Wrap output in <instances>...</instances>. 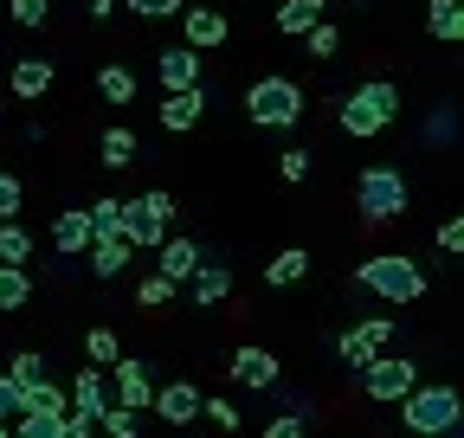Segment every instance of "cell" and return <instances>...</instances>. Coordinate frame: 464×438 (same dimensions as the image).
<instances>
[{
    "label": "cell",
    "mask_w": 464,
    "mask_h": 438,
    "mask_svg": "<svg viewBox=\"0 0 464 438\" xmlns=\"http://www.w3.org/2000/svg\"><path fill=\"white\" fill-rule=\"evenodd\" d=\"M97 90H103L110 103H130V97H136V71H130V65H116V59H110V65L97 71Z\"/></svg>",
    "instance_id": "27"
},
{
    "label": "cell",
    "mask_w": 464,
    "mask_h": 438,
    "mask_svg": "<svg viewBox=\"0 0 464 438\" xmlns=\"http://www.w3.org/2000/svg\"><path fill=\"white\" fill-rule=\"evenodd\" d=\"M323 14H329V0H284V7H277V33L304 39L310 26H323Z\"/></svg>",
    "instance_id": "21"
},
{
    "label": "cell",
    "mask_w": 464,
    "mask_h": 438,
    "mask_svg": "<svg viewBox=\"0 0 464 438\" xmlns=\"http://www.w3.org/2000/svg\"><path fill=\"white\" fill-rule=\"evenodd\" d=\"M393 117H400V84H393V78H368V84H355V90L342 97V110H335L342 136H381Z\"/></svg>",
    "instance_id": "2"
},
{
    "label": "cell",
    "mask_w": 464,
    "mask_h": 438,
    "mask_svg": "<svg viewBox=\"0 0 464 438\" xmlns=\"http://www.w3.org/2000/svg\"><path fill=\"white\" fill-rule=\"evenodd\" d=\"M451 129H458V117H451V103L432 117V129H426V142H451Z\"/></svg>",
    "instance_id": "43"
},
{
    "label": "cell",
    "mask_w": 464,
    "mask_h": 438,
    "mask_svg": "<svg viewBox=\"0 0 464 438\" xmlns=\"http://www.w3.org/2000/svg\"><path fill=\"white\" fill-rule=\"evenodd\" d=\"M84 213H91V239H116V226H123V200H97Z\"/></svg>",
    "instance_id": "30"
},
{
    "label": "cell",
    "mask_w": 464,
    "mask_h": 438,
    "mask_svg": "<svg viewBox=\"0 0 464 438\" xmlns=\"http://www.w3.org/2000/svg\"><path fill=\"white\" fill-rule=\"evenodd\" d=\"M130 14H142V20H181V7L188 0H123Z\"/></svg>",
    "instance_id": "34"
},
{
    "label": "cell",
    "mask_w": 464,
    "mask_h": 438,
    "mask_svg": "<svg viewBox=\"0 0 464 438\" xmlns=\"http://www.w3.org/2000/svg\"><path fill=\"white\" fill-rule=\"evenodd\" d=\"M7 380H20V387H39V380H45V355L20 348V355H14V367H7Z\"/></svg>",
    "instance_id": "32"
},
{
    "label": "cell",
    "mask_w": 464,
    "mask_h": 438,
    "mask_svg": "<svg viewBox=\"0 0 464 438\" xmlns=\"http://www.w3.org/2000/svg\"><path fill=\"white\" fill-rule=\"evenodd\" d=\"M188 290H194V303H207V309H213V303H226V297H232V271H226V264H200L194 278H188Z\"/></svg>",
    "instance_id": "22"
},
{
    "label": "cell",
    "mask_w": 464,
    "mask_h": 438,
    "mask_svg": "<svg viewBox=\"0 0 464 438\" xmlns=\"http://www.w3.org/2000/svg\"><path fill=\"white\" fill-rule=\"evenodd\" d=\"M174 290H181V284H168L161 271H155V278H142V303H149V309H161V303H168Z\"/></svg>",
    "instance_id": "41"
},
{
    "label": "cell",
    "mask_w": 464,
    "mask_h": 438,
    "mask_svg": "<svg viewBox=\"0 0 464 438\" xmlns=\"http://www.w3.org/2000/svg\"><path fill=\"white\" fill-rule=\"evenodd\" d=\"M26 297H33V278L20 264H0V309H20Z\"/></svg>",
    "instance_id": "29"
},
{
    "label": "cell",
    "mask_w": 464,
    "mask_h": 438,
    "mask_svg": "<svg viewBox=\"0 0 464 438\" xmlns=\"http://www.w3.org/2000/svg\"><path fill=\"white\" fill-rule=\"evenodd\" d=\"M355 284L374 290V297H387V303H420L426 297V271L406 258V252H381V258H368L355 271Z\"/></svg>",
    "instance_id": "3"
},
{
    "label": "cell",
    "mask_w": 464,
    "mask_h": 438,
    "mask_svg": "<svg viewBox=\"0 0 464 438\" xmlns=\"http://www.w3.org/2000/svg\"><path fill=\"white\" fill-rule=\"evenodd\" d=\"M20 200H26V187H20L14 175H0V219H14V213H20Z\"/></svg>",
    "instance_id": "42"
},
{
    "label": "cell",
    "mask_w": 464,
    "mask_h": 438,
    "mask_svg": "<svg viewBox=\"0 0 464 438\" xmlns=\"http://www.w3.org/2000/svg\"><path fill=\"white\" fill-rule=\"evenodd\" d=\"M200 419H213L219 432L239 438V406H232V400H200Z\"/></svg>",
    "instance_id": "35"
},
{
    "label": "cell",
    "mask_w": 464,
    "mask_h": 438,
    "mask_svg": "<svg viewBox=\"0 0 464 438\" xmlns=\"http://www.w3.org/2000/svg\"><path fill=\"white\" fill-rule=\"evenodd\" d=\"M52 245H58V258H84L91 252V213L84 206H65L52 219Z\"/></svg>",
    "instance_id": "13"
},
{
    "label": "cell",
    "mask_w": 464,
    "mask_h": 438,
    "mask_svg": "<svg viewBox=\"0 0 464 438\" xmlns=\"http://www.w3.org/2000/svg\"><path fill=\"white\" fill-rule=\"evenodd\" d=\"M387 342H393V322L387 316H368V322H355V328H342L335 336V355H342V367H368L374 355H387Z\"/></svg>",
    "instance_id": "8"
},
{
    "label": "cell",
    "mask_w": 464,
    "mask_h": 438,
    "mask_svg": "<svg viewBox=\"0 0 464 438\" xmlns=\"http://www.w3.org/2000/svg\"><path fill=\"white\" fill-rule=\"evenodd\" d=\"M200 264H207V258H200L194 239H161V278H168V284H188Z\"/></svg>",
    "instance_id": "18"
},
{
    "label": "cell",
    "mask_w": 464,
    "mask_h": 438,
    "mask_svg": "<svg viewBox=\"0 0 464 438\" xmlns=\"http://www.w3.org/2000/svg\"><path fill=\"white\" fill-rule=\"evenodd\" d=\"M58 438H91V419H65V432Z\"/></svg>",
    "instance_id": "44"
},
{
    "label": "cell",
    "mask_w": 464,
    "mask_h": 438,
    "mask_svg": "<svg viewBox=\"0 0 464 438\" xmlns=\"http://www.w3.org/2000/svg\"><path fill=\"white\" fill-rule=\"evenodd\" d=\"M400 419H406L413 438H451L458 419H464V394L445 387V380H426V387H413L400 400Z\"/></svg>",
    "instance_id": "1"
},
{
    "label": "cell",
    "mask_w": 464,
    "mask_h": 438,
    "mask_svg": "<svg viewBox=\"0 0 464 438\" xmlns=\"http://www.w3.org/2000/svg\"><path fill=\"white\" fill-rule=\"evenodd\" d=\"M304 39H310V59H335V52H342V33H335L329 20H323V26H310Z\"/></svg>",
    "instance_id": "36"
},
{
    "label": "cell",
    "mask_w": 464,
    "mask_h": 438,
    "mask_svg": "<svg viewBox=\"0 0 464 438\" xmlns=\"http://www.w3.org/2000/svg\"><path fill=\"white\" fill-rule=\"evenodd\" d=\"M26 413V387H20V380H7V374H0V425H14Z\"/></svg>",
    "instance_id": "33"
},
{
    "label": "cell",
    "mask_w": 464,
    "mask_h": 438,
    "mask_svg": "<svg viewBox=\"0 0 464 438\" xmlns=\"http://www.w3.org/2000/svg\"><path fill=\"white\" fill-rule=\"evenodd\" d=\"M310 425H304V413H277L271 425H265V438H304Z\"/></svg>",
    "instance_id": "39"
},
{
    "label": "cell",
    "mask_w": 464,
    "mask_h": 438,
    "mask_svg": "<svg viewBox=\"0 0 464 438\" xmlns=\"http://www.w3.org/2000/svg\"><path fill=\"white\" fill-rule=\"evenodd\" d=\"M155 71H161V97H168V90H200V52L168 45L161 59H155Z\"/></svg>",
    "instance_id": "12"
},
{
    "label": "cell",
    "mask_w": 464,
    "mask_h": 438,
    "mask_svg": "<svg viewBox=\"0 0 464 438\" xmlns=\"http://www.w3.org/2000/svg\"><path fill=\"white\" fill-rule=\"evenodd\" d=\"M246 117L258 129H297L304 123V84L297 78H258L246 90Z\"/></svg>",
    "instance_id": "4"
},
{
    "label": "cell",
    "mask_w": 464,
    "mask_h": 438,
    "mask_svg": "<svg viewBox=\"0 0 464 438\" xmlns=\"http://www.w3.org/2000/svg\"><path fill=\"white\" fill-rule=\"evenodd\" d=\"M0 438H7V425H0Z\"/></svg>",
    "instance_id": "46"
},
{
    "label": "cell",
    "mask_w": 464,
    "mask_h": 438,
    "mask_svg": "<svg viewBox=\"0 0 464 438\" xmlns=\"http://www.w3.org/2000/svg\"><path fill=\"white\" fill-rule=\"evenodd\" d=\"M26 258H33V233L20 226V219H0V264H20L26 271Z\"/></svg>",
    "instance_id": "25"
},
{
    "label": "cell",
    "mask_w": 464,
    "mask_h": 438,
    "mask_svg": "<svg viewBox=\"0 0 464 438\" xmlns=\"http://www.w3.org/2000/svg\"><path fill=\"white\" fill-rule=\"evenodd\" d=\"M200 400H207V394L194 387V380H168V387H155L149 406L161 413V425H194V419H200Z\"/></svg>",
    "instance_id": "10"
},
{
    "label": "cell",
    "mask_w": 464,
    "mask_h": 438,
    "mask_svg": "<svg viewBox=\"0 0 464 438\" xmlns=\"http://www.w3.org/2000/svg\"><path fill=\"white\" fill-rule=\"evenodd\" d=\"M52 78H58V65H52V59H39V52H26V59L7 71V90L33 103V97H45V90H52Z\"/></svg>",
    "instance_id": "14"
},
{
    "label": "cell",
    "mask_w": 464,
    "mask_h": 438,
    "mask_svg": "<svg viewBox=\"0 0 464 438\" xmlns=\"http://www.w3.org/2000/svg\"><path fill=\"white\" fill-rule=\"evenodd\" d=\"M136 129H123V123H110L103 129V142H97V155H103V168H130V161H136Z\"/></svg>",
    "instance_id": "24"
},
{
    "label": "cell",
    "mask_w": 464,
    "mask_h": 438,
    "mask_svg": "<svg viewBox=\"0 0 464 438\" xmlns=\"http://www.w3.org/2000/svg\"><path fill=\"white\" fill-rule=\"evenodd\" d=\"M413 387H420V361H406V355H374L362 367V394L381 400V406H400Z\"/></svg>",
    "instance_id": "7"
},
{
    "label": "cell",
    "mask_w": 464,
    "mask_h": 438,
    "mask_svg": "<svg viewBox=\"0 0 464 438\" xmlns=\"http://www.w3.org/2000/svg\"><path fill=\"white\" fill-rule=\"evenodd\" d=\"M181 33H188V39H181L188 52H219L226 33H232V20H226L219 7H181Z\"/></svg>",
    "instance_id": "9"
},
{
    "label": "cell",
    "mask_w": 464,
    "mask_h": 438,
    "mask_svg": "<svg viewBox=\"0 0 464 438\" xmlns=\"http://www.w3.org/2000/svg\"><path fill=\"white\" fill-rule=\"evenodd\" d=\"M84 258H91V271H97L103 284L130 271V245H123V239H91V252H84Z\"/></svg>",
    "instance_id": "23"
},
{
    "label": "cell",
    "mask_w": 464,
    "mask_h": 438,
    "mask_svg": "<svg viewBox=\"0 0 464 438\" xmlns=\"http://www.w3.org/2000/svg\"><path fill=\"white\" fill-rule=\"evenodd\" d=\"M110 380H116V406H130V413H142L149 400H155V374H149V361H116L110 367Z\"/></svg>",
    "instance_id": "11"
},
{
    "label": "cell",
    "mask_w": 464,
    "mask_h": 438,
    "mask_svg": "<svg viewBox=\"0 0 464 438\" xmlns=\"http://www.w3.org/2000/svg\"><path fill=\"white\" fill-rule=\"evenodd\" d=\"M84 355H91V367H116V361H123L116 328H91V336H84Z\"/></svg>",
    "instance_id": "28"
},
{
    "label": "cell",
    "mask_w": 464,
    "mask_h": 438,
    "mask_svg": "<svg viewBox=\"0 0 464 438\" xmlns=\"http://www.w3.org/2000/svg\"><path fill=\"white\" fill-rule=\"evenodd\" d=\"M426 33L445 45H464V0H426Z\"/></svg>",
    "instance_id": "19"
},
{
    "label": "cell",
    "mask_w": 464,
    "mask_h": 438,
    "mask_svg": "<svg viewBox=\"0 0 464 438\" xmlns=\"http://www.w3.org/2000/svg\"><path fill=\"white\" fill-rule=\"evenodd\" d=\"M84 14L91 20H110V0H84Z\"/></svg>",
    "instance_id": "45"
},
{
    "label": "cell",
    "mask_w": 464,
    "mask_h": 438,
    "mask_svg": "<svg viewBox=\"0 0 464 438\" xmlns=\"http://www.w3.org/2000/svg\"><path fill=\"white\" fill-rule=\"evenodd\" d=\"M110 438H142V413H130V406H103V419H97Z\"/></svg>",
    "instance_id": "31"
},
{
    "label": "cell",
    "mask_w": 464,
    "mask_h": 438,
    "mask_svg": "<svg viewBox=\"0 0 464 438\" xmlns=\"http://www.w3.org/2000/svg\"><path fill=\"white\" fill-rule=\"evenodd\" d=\"M355 200H362V219H368V226H387V219H400V213H406L413 187H406V175L393 168V161H381V168H362Z\"/></svg>",
    "instance_id": "5"
},
{
    "label": "cell",
    "mask_w": 464,
    "mask_h": 438,
    "mask_svg": "<svg viewBox=\"0 0 464 438\" xmlns=\"http://www.w3.org/2000/svg\"><path fill=\"white\" fill-rule=\"evenodd\" d=\"M439 252H451V258L464 252V213H451L445 226H439Z\"/></svg>",
    "instance_id": "40"
},
{
    "label": "cell",
    "mask_w": 464,
    "mask_h": 438,
    "mask_svg": "<svg viewBox=\"0 0 464 438\" xmlns=\"http://www.w3.org/2000/svg\"><path fill=\"white\" fill-rule=\"evenodd\" d=\"M26 413H52V419H65V413H72V394H65V387H52V380H39V387H26Z\"/></svg>",
    "instance_id": "26"
},
{
    "label": "cell",
    "mask_w": 464,
    "mask_h": 438,
    "mask_svg": "<svg viewBox=\"0 0 464 438\" xmlns=\"http://www.w3.org/2000/svg\"><path fill=\"white\" fill-rule=\"evenodd\" d=\"M200 110H207V90H168L161 97V129L168 136H188L200 123Z\"/></svg>",
    "instance_id": "15"
},
{
    "label": "cell",
    "mask_w": 464,
    "mask_h": 438,
    "mask_svg": "<svg viewBox=\"0 0 464 438\" xmlns=\"http://www.w3.org/2000/svg\"><path fill=\"white\" fill-rule=\"evenodd\" d=\"M168 226H174V200L155 187V194L123 200V226H116V239L136 252V245H161V233H168Z\"/></svg>",
    "instance_id": "6"
},
{
    "label": "cell",
    "mask_w": 464,
    "mask_h": 438,
    "mask_svg": "<svg viewBox=\"0 0 464 438\" xmlns=\"http://www.w3.org/2000/svg\"><path fill=\"white\" fill-rule=\"evenodd\" d=\"M304 278H310V252H304V245H284V252L265 264V284H271V290H284V284H304Z\"/></svg>",
    "instance_id": "20"
},
{
    "label": "cell",
    "mask_w": 464,
    "mask_h": 438,
    "mask_svg": "<svg viewBox=\"0 0 464 438\" xmlns=\"http://www.w3.org/2000/svg\"><path fill=\"white\" fill-rule=\"evenodd\" d=\"M232 380H246V387H277V355L271 348H239L232 355Z\"/></svg>",
    "instance_id": "17"
},
{
    "label": "cell",
    "mask_w": 464,
    "mask_h": 438,
    "mask_svg": "<svg viewBox=\"0 0 464 438\" xmlns=\"http://www.w3.org/2000/svg\"><path fill=\"white\" fill-rule=\"evenodd\" d=\"M310 161H316L310 148H284V155H277V175H284V181H310Z\"/></svg>",
    "instance_id": "37"
},
{
    "label": "cell",
    "mask_w": 464,
    "mask_h": 438,
    "mask_svg": "<svg viewBox=\"0 0 464 438\" xmlns=\"http://www.w3.org/2000/svg\"><path fill=\"white\" fill-rule=\"evenodd\" d=\"M65 394H72V419H91V425H97L103 406H110V394H103V367H84Z\"/></svg>",
    "instance_id": "16"
},
{
    "label": "cell",
    "mask_w": 464,
    "mask_h": 438,
    "mask_svg": "<svg viewBox=\"0 0 464 438\" xmlns=\"http://www.w3.org/2000/svg\"><path fill=\"white\" fill-rule=\"evenodd\" d=\"M7 14H14V26H45V0H7Z\"/></svg>",
    "instance_id": "38"
}]
</instances>
